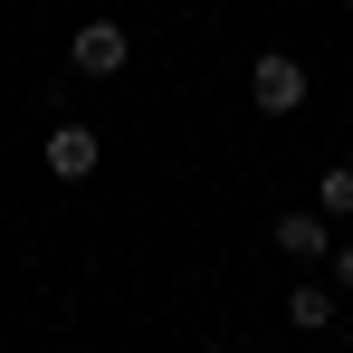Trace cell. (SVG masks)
<instances>
[{"instance_id": "cell-1", "label": "cell", "mask_w": 353, "mask_h": 353, "mask_svg": "<svg viewBox=\"0 0 353 353\" xmlns=\"http://www.w3.org/2000/svg\"><path fill=\"white\" fill-rule=\"evenodd\" d=\"M305 86H315V77H305L296 48H258V58H248V105H258V115H296Z\"/></svg>"}, {"instance_id": "cell-6", "label": "cell", "mask_w": 353, "mask_h": 353, "mask_svg": "<svg viewBox=\"0 0 353 353\" xmlns=\"http://www.w3.org/2000/svg\"><path fill=\"white\" fill-rule=\"evenodd\" d=\"M315 210L325 220H353V163H325L315 172Z\"/></svg>"}, {"instance_id": "cell-4", "label": "cell", "mask_w": 353, "mask_h": 353, "mask_svg": "<svg viewBox=\"0 0 353 353\" xmlns=\"http://www.w3.org/2000/svg\"><path fill=\"white\" fill-rule=\"evenodd\" d=\"M96 163H105V143H96L86 124H58V134H48V172H58V181H86Z\"/></svg>"}, {"instance_id": "cell-7", "label": "cell", "mask_w": 353, "mask_h": 353, "mask_svg": "<svg viewBox=\"0 0 353 353\" xmlns=\"http://www.w3.org/2000/svg\"><path fill=\"white\" fill-rule=\"evenodd\" d=\"M334 296H353V239H334Z\"/></svg>"}, {"instance_id": "cell-3", "label": "cell", "mask_w": 353, "mask_h": 353, "mask_svg": "<svg viewBox=\"0 0 353 353\" xmlns=\"http://www.w3.org/2000/svg\"><path fill=\"white\" fill-rule=\"evenodd\" d=\"M268 248H277V258H325V268H334V220H325V210H287V220L268 230Z\"/></svg>"}, {"instance_id": "cell-2", "label": "cell", "mask_w": 353, "mask_h": 353, "mask_svg": "<svg viewBox=\"0 0 353 353\" xmlns=\"http://www.w3.org/2000/svg\"><path fill=\"white\" fill-rule=\"evenodd\" d=\"M124 58H134V29H124V19H86V29L67 39V67H77V77H115Z\"/></svg>"}, {"instance_id": "cell-8", "label": "cell", "mask_w": 353, "mask_h": 353, "mask_svg": "<svg viewBox=\"0 0 353 353\" xmlns=\"http://www.w3.org/2000/svg\"><path fill=\"white\" fill-rule=\"evenodd\" d=\"M191 353H220V344H191Z\"/></svg>"}, {"instance_id": "cell-5", "label": "cell", "mask_w": 353, "mask_h": 353, "mask_svg": "<svg viewBox=\"0 0 353 353\" xmlns=\"http://www.w3.org/2000/svg\"><path fill=\"white\" fill-rule=\"evenodd\" d=\"M287 325L296 334H334V287H296L287 296Z\"/></svg>"}]
</instances>
